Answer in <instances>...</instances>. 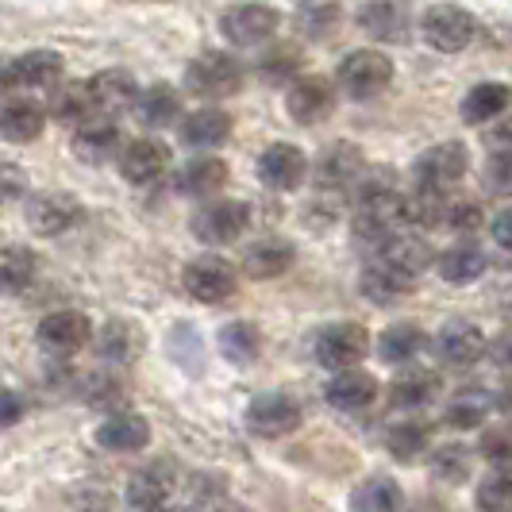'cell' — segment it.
<instances>
[{"instance_id": "ba28073f", "label": "cell", "mask_w": 512, "mask_h": 512, "mask_svg": "<svg viewBox=\"0 0 512 512\" xmlns=\"http://www.w3.org/2000/svg\"><path fill=\"white\" fill-rule=\"evenodd\" d=\"M251 228V205L243 201H208L197 216H193V235L208 243V247H228L243 231Z\"/></svg>"}, {"instance_id": "7a4b0ae2", "label": "cell", "mask_w": 512, "mask_h": 512, "mask_svg": "<svg viewBox=\"0 0 512 512\" xmlns=\"http://www.w3.org/2000/svg\"><path fill=\"white\" fill-rule=\"evenodd\" d=\"M239 85H243V62L228 51H205L185 70V89L205 101L231 97V93H239Z\"/></svg>"}, {"instance_id": "d6a6232c", "label": "cell", "mask_w": 512, "mask_h": 512, "mask_svg": "<svg viewBox=\"0 0 512 512\" xmlns=\"http://www.w3.org/2000/svg\"><path fill=\"white\" fill-rule=\"evenodd\" d=\"M486 266H489V258L478 243H455V247H447V251L436 258L439 278L451 285H466V282H474V278H482Z\"/></svg>"}, {"instance_id": "3957f363", "label": "cell", "mask_w": 512, "mask_h": 512, "mask_svg": "<svg viewBox=\"0 0 512 512\" xmlns=\"http://www.w3.org/2000/svg\"><path fill=\"white\" fill-rule=\"evenodd\" d=\"M93 339V320L81 308H58L51 316L39 320L35 343L51 355V359H74L77 351H85Z\"/></svg>"}, {"instance_id": "9a60e30c", "label": "cell", "mask_w": 512, "mask_h": 512, "mask_svg": "<svg viewBox=\"0 0 512 512\" xmlns=\"http://www.w3.org/2000/svg\"><path fill=\"white\" fill-rule=\"evenodd\" d=\"M116 166H120V178L131 185H154L170 170V147L158 139H131L116 154Z\"/></svg>"}, {"instance_id": "c3c4849f", "label": "cell", "mask_w": 512, "mask_h": 512, "mask_svg": "<svg viewBox=\"0 0 512 512\" xmlns=\"http://www.w3.org/2000/svg\"><path fill=\"white\" fill-rule=\"evenodd\" d=\"M258 70H262L266 81H289L301 70V51L297 47H278V51H270L258 62Z\"/></svg>"}, {"instance_id": "4316f807", "label": "cell", "mask_w": 512, "mask_h": 512, "mask_svg": "<svg viewBox=\"0 0 512 512\" xmlns=\"http://www.w3.org/2000/svg\"><path fill=\"white\" fill-rule=\"evenodd\" d=\"M47 128V108L39 101H8L0 104V139L8 143H35Z\"/></svg>"}, {"instance_id": "44dd1931", "label": "cell", "mask_w": 512, "mask_h": 512, "mask_svg": "<svg viewBox=\"0 0 512 512\" xmlns=\"http://www.w3.org/2000/svg\"><path fill=\"white\" fill-rule=\"evenodd\" d=\"M74 154L81 162H93V166H101L112 154H120V128H116V120L112 116H97V112L89 120H81L74 128Z\"/></svg>"}, {"instance_id": "ab89813d", "label": "cell", "mask_w": 512, "mask_h": 512, "mask_svg": "<svg viewBox=\"0 0 512 512\" xmlns=\"http://www.w3.org/2000/svg\"><path fill=\"white\" fill-rule=\"evenodd\" d=\"M428 443H432V432H428V424H424V420H416V416L397 420V424L385 432V451H389L397 462L420 459V455L428 451Z\"/></svg>"}, {"instance_id": "74e56055", "label": "cell", "mask_w": 512, "mask_h": 512, "mask_svg": "<svg viewBox=\"0 0 512 512\" xmlns=\"http://www.w3.org/2000/svg\"><path fill=\"white\" fill-rule=\"evenodd\" d=\"M39 274V258L31 247L8 243L0 247V293H24Z\"/></svg>"}, {"instance_id": "816d5d0a", "label": "cell", "mask_w": 512, "mask_h": 512, "mask_svg": "<svg viewBox=\"0 0 512 512\" xmlns=\"http://www.w3.org/2000/svg\"><path fill=\"white\" fill-rule=\"evenodd\" d=\"M486 185L493 193H512V154L493 151L486 166Z\"/></svg>"}, {"instance_id": "30bf717a", "label": "cell", "mask_w": 512, "mask_h": 512, "mask_svg": "<svg viewBox=\"0 0 512 512\" xmlns=\"http://www.w3.org/2000/svg\"><path fill=\"white\" fill-rule=\"evenodd\" d=\"M278 24H282V16L270 4H235L220 16V31L231 47H258V43L274 39Z\"/></svg>"}, {"instance_id": "91938a15", "label": "cell", "mask_w": 512, "mask_h": 512, "mask_svg": "<svg viewBox=\"0 0 512 512\" xmlns=\"http://www.w3.org/2000/svg\"><path fill=\"white\" fill-rule=\"evenodd\" d=\"M497 409H501L512 420V378L505 385H501V393H497Z\"/></svg>"}, {"instance_id": "f35d334b", "label": "cell", "mask_w": 512, "mask_h": 512, "mask_svg": "<svg viewBox=\"0 0 512 512\" xmlns=\"http://www.w3.org/2000/svg\"><path fill=\"white\" fill-rule=\"evenodd\" d=\"M424 347H428V335H424V328H416V324H389L382 332V339H378V355L389 366H405Z\"/></svg>"}, {"instance_id": "ffe728a7", "label": "cell", "mask_w": 512, "mask_h": 512, "mask_svg": "<svg viewBox=\"0 0 512 512\" xmlns=\"http://www.w3.org/2000/svg\"><path fill=\"white\" fill-rule=\"evenodd\" d=\"M324 397L339 412H362L378 401V382H374V374H366L359 366H347V370H335Z\"/></svg>"}, {"instance_id": "d6986e66", "label": "cell", "mask_w": 512, "mask_h": 512, "mask_svg": "<svg viewBox=\"0 0 512 512\" xmlns=\"http://www.w3.org/2000/svg\"><path fill=\"white\" fill-rule=\"evenodd\" d=\"M366 170V158H362L359 147L351 143H335L328 151L316 158V189H328V193H339L347 185H355Z\"/></svg>"}, {"instance_id": "8d00e7d4", "label": "cell", "mask_w": 512, "mask_h": 512, "mask_svg": "<svg viewBox=\"0 0 512 512\" xmlns=\"http://www.w3.org/2000/svg\"><path fill=\"white\" fill-rule=\"evenodd\" d=\"M401 505H405V493L385 474L366 478L351 493V512H401Z\"/></svg>"}, {"instance_id": "6f0895ef", "label": "cell", "mask_w": 512, "mask_h": 512, "mask_svg": "<svg viewBox=\"0 0 512 512\" xmlns=\"http://www.w3.org/2000/svg\"><path fill=\"white\" fill-rule=\"evenodd\" d=\"M486 143H489V151H505V154H512V120H505L501 128L489 131Z\"/></svg>"}, {"instance_id": "f5cc1de1", "label": "cell", "mask_w": 512, "mask_h": 512, "mask_svg": "<svg viewBox=\"0 0 512 512\" xmlns=\"http://www.w3.org/2000/svg\"><path fill=\"white\" fill-rule=\"evenodd\" d=\"M24 412H27L24 397H20L16 389H4V385H0V432L16 428V424L24 420Z\"/></svg>"}, {"instance_id": "4dcf8cb0", "label": "cell", "mask_w": 512, "mask_h": 512, "mask_svg": "<svg viewBox=\"0 0 512 512\" xmlns=\"http://www.w3.org/2000/svg\"><path fill=\"white\" fill-rule=\"evenodd\" d=\"M97 108H93V93H89V81H58L51 85V104H47V116H54L58 124H70L77 128L81 120H89Z\"/></svg>"}, {"instance_id": "d590c367", "label": "cell", "mask_w": 512, "mask_h": 512, "mask_svg": "<svg viewBox=\"0 0 512 512\" xmlns=\"http://www.w3.org/2000/svg\"><path fill=\"white\" fill-rule=\"evenodd\" d=\"M378 258H385L389 266H397L401 274H409V278H420L428 266H432V247L420 239V235H393L389 243H385Z\"/></svg>"}, {"instance_id": "7bdbcfd3", "label": "cell", "mask_w": 512, "mask_h": 512, "mask_svg": "<svg viewBox=\"0 0 512 512\" xmlns=\"http://www.w3.org/2000/svg\"><path fill=\"white\" fill-rule=\"evenodd\" d=\"M339 20H343V12L335 0H301V8H297V27L308 39H332Z\"/></svg>"}, {"instance_id": "836d02e7", "label": "cell", "mask_w": 512, "mask_h": 512, "mask_svg": "<svg viewBox=\"0 0 512 512\" xmlns=\"http://www.w3.org/2000/svg\"><path fill=\"white\" fill-rule=\"evenodd\" d=\"M16 89H51L62 77V54L58 51H27L12 58Z\"/></svg>"}, {"instance_id": "5b68a950", "label": "cell", "mask_w": 512, "mask_h": 512, "mask_svg": "<svg viewBox=\"0 0 512 512\" xmlns=\"http://www.w3.org/2000/svg\"><path fill=\"white\" fill-rule=\"evenodd\" d=\"M339 89L351 97V101H370L378 97L382 89H389L393 81V62L382 51H351L339 62Z\"/></svg>"}, {"instance_id": "7c38bea8", "label": "cell", "mask_w": 512, "mask_h": 512, "mask_svg": "<svg viewBox=\"0 0 512 512\" xmlns=\"http://www.w3.org/2000/svg\"><path fill=\"white\" fill-rule=\"evenodd\" d=\"M466 166H470V154H466L462 143H436V147H428L416 158L412 181L424 185V189H443L447 193L455 181H462Z\"/></svg>"}, {"instance_id": "f6af8a7d", "label": "cell", "mask_w": 512, "mask_h": 512, "mask_svg": "<svg viewBox=\"0 0 512 512\" xmlns=\"http://www.w3.org/2000/svg\"><path fill=\"white\" fill-rule=\"evenodd\" d=\"M478 509L512 512V466H493V474L478 482Z\"/></svg>"}, {"instance_id": "1f68e13d", "label": "cell", "mask_w": 512, "mask_h": 512, "mask_svg": "<svg viewBox=\"0 0 512 512\" xmlns=\"http://www.w3.org/2000/svg\"><path fill=\"white\" fill-rule=\"evenodd\" d=\"M509 101H512L509 85H501V81H482V85H474V89L462 97L459 112L466 124H493V120L505 116Z\"/></svg>"}, {"instance_id": "e575fe53", "label": "cell", "mask_w": 512, "mask_h": 512, "mask_svg": "<svg viewBox=\"0 0 512 512\" xmlns=\"http://www.w3.org/2000/svg\"><path fill=\"white\" fill-rule=\"evenodd\" d=\"M359 27L366 31V35H374V39L393 43V39H401V35H405L409 16H405V8H401L397 0H370V4H362Z\"/></svg>"}, {"instance_id": "6da1fadb", "label": "cell", "mask_w": 512, "mask_h": 512, "mask_svg": "<svg viewBox=\"0 0 512 512\" xmlns=\"http://www.w3.org/2000/svg\"><path fill=\"white\" fill-rule=\"evenodd\" d=\"M401 224H405V197L393 185H366L355 205V220H351V231L362 247L382 251Z\"/></svg>"}, {"instance_id": "5bb4252c", "label": "cell", "mask_w": 512, "mask_h": 512, "mask_svg": "<svg viewBox=\"0 0 512 512\" xmlns=\"http://www.w3.org/2000/svg\"><path fill=\"white\" fill-rule=\"evenodd\" d=\"M335 108V93H332V81L328 77H297L293 85H289V93H285V112L297 120V124H320V120H328Z\"/></svg>"}, {"instance_id": "2e32d148", "label": "cell", "mask_w": 512, "mask_h": 512, "mask_svg": "<svg viewBox=\"0 0 512 512\" xmlns=\"http://www.w3.org/2000/svg\"><path fill=\"white\" fill-rule=\"evenodd\" d=\"M97 443L112 455H135V451H143L151 443V424L139 412L112 409L101 420V428H97Z\"/></svg>"}, {"instance_id": "52a82bcc", "label": "cell", "mask_w": 512, "mask_h": 512, "mask_svg": "<svg viewBox=\"0 0 512 512\" xmlns=\"http://www.w3.org/2000/svg\"><path fill=\"white\" fill-rule=\"evenodd\" d=\"M181 285H185V293H189L193 301H201V305H220V301L235 297L239 278H235V266H231L228 258L201 255L181 270Z\"/></svg>"}, {"instance_id": "f907efd6", "label": "cell", "mask_w": 512, "mask_h": 512, "mask_svg": "<svg viewBox=\"0 0 512 512\" xmlns=\"http://www.w3.org/2000/svg\"><path fill=\"white\" fill-rule=\"evenodd\" d=\"M120 393H124V385L116 382V378H108V374H89V378H85V401L104 405L108 412L120 401Z\"/></svg>"}, {"instance_id": "e0dca14e", "label": "cell", "mask_w": 512, "mask_h": 512, "mask_svg": "<svg viewBox=\"0 0 512 512\" xmlns=\"http://www.w3.org/2000/svg\"><path fill=\"white\" fill-rule=\"evenodd\" d=\"M308 174V158L301 147H293V143H274V147H266L262 158H258V178L266 189H274V193H289V189H297Z\"/></svg>"}, {"instance_id": "b9f144b4", "label": "cell", "mask_w": 512, "mask_h": 512, "mask_svg": "<svg viewBox=\"0 0 512 512\" xmlns=\"http://www.w3.org/2000/svg\"><path fill=\"white\" fill-rule=\"evenodd\" d=\"M220 351H224L228 362L247 366V362H255L258 351H262V332H258L255 324H247V320H235L228 328H220Z\"/></svg>"}, {"instance_id": "8fae6325", "label": "cell", "mask_w": 512, "mask_h": 512, "mask_svg": "<svg viewBox=\"0 0 512 512\" xmlns=\"http://www.w3.org/2000/svg\"><path fill=\"white\" fill-rule=\"evenodd\" d=\"M486 335L478 324H470V320H447L443 328L436 332L432 339V351H436V359L443 366H451V370H466V366H474V362L486 355Z\"/></svg>"}, {"instance_id": "681fc988", "label": "cell", "mask_w": 512, "mask_h": 512, "mask_svg": "<svg viewBox=\"0 0 512 512\" xmlns=\"http://www.w3.org/2000/svg\"><path fill=\"white\" fill-rule=\"evenodd\" d=\"M443 224L459 235H474L482 228V205L474 201H447V212H443Z\"/></svg>"}, {"instance_id": "4fadbf2b", "label": "cell", "mask_w": 512, "mask_h": 512, "mask_svg": "<svg viewBox=\"0 0 512 512\" xmlns=\"http://www.w3.org/2000/svg\"><path fill=\"white\" fill-rule=\"evenodd\" d=\"M27 228L35 235H62L81 220V205H77L70 193H31L24 205Z\"/></svg>"}, {"instance_id": "83f0119b", "label": "cell", "mask_w": 512, "mask_h": 512, "mask_svg": "<svg viewBox=\"0 0 512 512\" xmlns=\"http://www.w3.org/2000/svg\"><path fill=\"white\" fill-rule=\"evenodd\" d=\"M89 93H93V108L101 116H116L135 104L139 97V81L128 70H101V74L89 81Z\"/></svg>"}, {"instance_id": "7402d4cb", "label": "cell", "mask_w": 512, "mask_h": 512, "mask_svg": "<svg viewBox=\"0 0 512 512\" xmlns=\"http://www.w3.org/2000/svg\"><path fill=\"white\" fill-rule=\"evenodd\" d=\"M293 258H297L293 243H285L278 235H266V239H258L243 251V274L255 278V282H270V278H282L293 266Z\"/></svg>"}, {"instance_id": "8992f818", "label": "cell", "mask_w": 512, "mask_h": 512, "mask_svg": "<svg viewBox=\"0 0 512 512\" xmlns=\"http://www.w3.org/2000/svg\"><path fill=\"white\" fill-rule=\"evenodd\" d=\"M312 355H316L320 366H328V370L359 366V362L370 355V335H366L362 324L339 320V324H328V328H320V332H316Z\"/></svg>"}, {"instance_id": "60d3db41", "label": "cell", "mask_w": 512, "mask_h": 512, "mask_svg": "<svg viewBox=\"0 0 512 512\" xmlns=\"http://www.w3.org/2000/svg\"><path fill=\"white\" fill-rule=\"evenodd\" d=\"M97 351H101V359L108 362H131L139 359V351H143V332L128 324V320H108L97 335Z\"/></svg>"}, {"instance_id": "680465c9", "label": "cell", "mask_w": 512, "mask_h": 512, "mask_svg": "<svg viewBox=\"0 0 512 512\" xmlns=\"http://www.w3.org/2000/svg\"><path fill=\"white\" fill-rule=\"evenodd\" d=\"M16 93V74H12V58H0V97Z\"/></svg>"}, {"instance_id": "9c48e42d", "label": "cell", "mask_w": 512, "mask_h": 512, "mask_svg": "<svg viewBox=\"0 0 512 512\" xmlns=\"http://www.w3.org/2000/svg\"><path fill=\"white\" fill-rule=\"evenodd\" d=\"M301 428V405L289 393H258L247 405V432L258 439H285Z\"/></svg>"}, {"instance_id": "11a10c76", "label": "cell", "mask_w": 512, "mask_h": 512, "mask_svg": "<svg viewBox=\"0 0 512 512\" xmlns=\"http://www.w3.org/2000/svg\"><path fill=\"white\" fill-rule=\"evenodd\" d=\"M486 355L497 366H505V370H512V328H505V332L497 335L493 343H486Z\"/></svg>"}, {"instance_id": "cb8c5ba5", "label": "cell", "mask_w": 512, "mask_h": 512, "mask_svg": "<svg viewBox=\"0 0 512 512\" xmlns=\"http://www.w3.org/2000/svg\"><path fill=\"white\" fill-rule=\"evenodd\" d=\"M412 282H416V278L401 274V270H397V266H389L385 258H374V262H366V270H362L359 289L370 305H393V301L409 297Z\"/></svg>"}, {"instance_id": "ac0fdd59", "label": "cell", "mask_w": 512, "mask_h": 512, "mask_svg": "<svg viewBox=\"0 0 512 512\" xmlns=\"http://www.w3.org/2000/svg\"><path fill=\"white\" fill-rule=\"evenodd\" d=\"M174 486L178 482H174V474H170L166 462H151V466L135 470L128 482L131 512H162L166 501H170V493H174Z\"/></svg>"}, {"instance_id": "f1b7e54d", "label": "cell", "mask_w": 512, "mask_h": 512, "mask_svg": "<svg viewBox=\"0 0 512 512\" xmlns=\"http://www.w3.org/2000/svg\"><path fill=\"white\" fill-rule=\"evenodd\" d=\"M135 116H139V124L151 131H162L170 128V124H178L181 120V97L174 85H151V89H139V97H135Z\"/></svg>"}, {"instance_id": "d4e9b609", "label": "cell", "mask_w": 512, "mask_h": 512, "mask_svg": "<svg viewBox=\"0 0 512 512\" xmlns=\"http://www.w3.org/2000/svg\"><path fill=\"white\" fill-rule=\"evenodd\" d=\"M228 185V162L216 154H197L178 170V193L185 197H216Z\"/></svg>"}, {"instance_id": "94428289", "label": "cell", "mask_w": 512, "mask_h": 512, "mask_svg": "<svg viewBox=\"0 0 512 512\" xmlns=\"http://www.w3.org/2000/svg\"><path fill=\"white\" fill-rule=\"evenodd\" d=\"M162 512H197V509H162Z\"/></svg>"}, {"instance_id": "9f6ffc18", "label": "cell", "mask_w": 512, "mask_h": 512, "mask_svg": "<svg viewBox=\"0 0 512 512\" xmlns=\"http://www.w3.org/2000/svg\"><path fill=\"white\" fill-rule=\"evenodd\" d=\"M493 239H497V247L512 251V205L493 216Z\"/></svg>"}, {"instance_id": "603a6c76", "label": "cell", "mask_w": 512, "mask_h": 512, "mask_svg": "<svg viewBox=\"0 0 512 512\" xmlns=\"http://www.w3.org/2000/svg\"><path fill=\"white\" fill-rule=\"evenodd\" d=\"M439 397V374L436 370H424V366H412L401 370L393 385H389V405L401 412H420L428 409Z\"/></svg>"}, {"instance_id": "db71d44e", "label": "cell", "mask_w": 512, "mask_h": 512, "mask_svg": "<svg viewBox=\"0 0 512 512\" xmlns=\"http://www.w3.org/2000/svg\"><path fill=\"white\" fill-rule=\"evenodd\" d=\"M24 189H27L24 170H16V166L0 162V205H8V201H16V197H24Z\"/></svg>"}, {"instance_id": "484cf974", "label": "cell", "mask_w": 512, "mask_h": 512, "mask_svg": "<svg viewBox=\"0 0 512 512\" xmlns=\"http://www.w3.org/2000/svg\"><path fill=\"white\" fill-rule=\"evenodd\" d=\"M231 116L220 108H197L181 120V143L193 151H216L220 143H228Z\"/></svg>"}, {"instance_id": "f546056e", "label": "cell", "mask_w": 512, "mask_h": 512, "mask_svg": "<svg viewBox=\"0 0 512 512\" xmlns=\"http://www.w3.org/2000/svg\"><path fill=\"white\" fill-rule=\"evenodd\" d=\"M493 412V397H489L482 385H466L459 389L447 405H443V420L455 428V432H474L486 424V416Z\"/></svg>"}, {"instance_id": "277c9868", "label": "cell", "mask_w": 512, "mask_h": 512, "mask_svg": "<svg viewBox=\"0 0 512 512\" xmlns=\"http://www.w3.org/2000/svg\"><path fill=\"white\" fill-rule=\"evenodd\" d=\"M420 35H424V43L439 54H459L466 51L470 43H474V35H478V20L459 8V4H436V8H428L424 12V20H420Z\"/></svg>"}, {"instance_id": "bcb514c9", "label": "cell", "mask_w": 512, "mask_h": 512, "mask_svg": "<svg viewBox=\"0 0 512 512\" xmlns=\"http://www.w3.org/2000/svg\"><path fill=\"white\" fill-rule=\"evenodd\" d=\"M432 474H436L439 482H451V486L466 482V474H470V447H462V443L436 447L432 451Z\"/></svg>"}, {"instance_id": "7dc6e473", "label": "cell", "mask_w": 512, "mask_h": 512, "mask_svg": "<svg viewBox=\"0 0 512 512\" xmlns=\"http://www.w3.org/2000/svg\"><path fill=\"white\" fill-rule=\"evenodd\" d=\"M478 451H482V459H486L489 466H512V420L486 428Z\"/></svg>"}, {"instance_id": "ee69618b", "label": "cell", "mask_w": 512, "mask_h": 512, "mask_svg": "<svg viewBox=\"0 0 512 512\" xmlns=\"http://www.w3.org/2000/svg\"><path fill=\"white\" fill-rule=\"evenodd\" d=\"M443 212H447L443 189H424V185H416L412 197H405V220L420 224V228H436V224H443Z\"/></svg>"}]
</instances>
